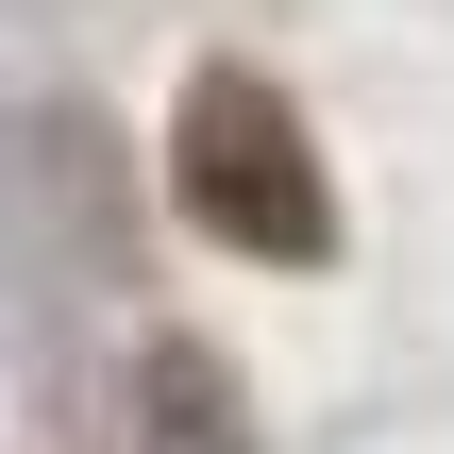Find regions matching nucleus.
Wrapping results in <instances>:
<instances>
[{
  "label": "nucleus",
  "instance_id": "f257e3e1",
  "mask_svg": "<svg viewBox=\"0 0 454 454\" xmlns=\"http://www.w3.org/2000/svg\"><path fill=\"white\" fill-rule=\"evenodd\" d=\"M168 202H185L219 253H270V270H320V253H337L320 152H303V118H286L253 67H202V84H185V118H168Z\"/></svg>",
  "mask_w": 454,
  "mask_h": 454
},
{
  "label": "nucleus",
  "instance_id": "f03ea898",
  "mask_svg": "<svg viewBox=\"0 0 454 454\" xmlns=\"http://www.w3.org/2000/svg\"><path fill=\"white\" fill-rule=\"evenodd\" d=\"M152 438H168V454H253V438H236V387H219V354H202V337H168V354H152Z\"/></svg>",
  "mask_w": 454,
  "mask_h": 454
}]
</instances>
